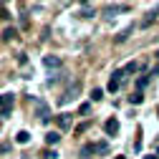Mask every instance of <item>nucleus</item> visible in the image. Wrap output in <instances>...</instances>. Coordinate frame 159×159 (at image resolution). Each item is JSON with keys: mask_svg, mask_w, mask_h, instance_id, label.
Segmentation results:
<instances>
[{"mask_svg": "<svg viewBox=\"0 0 159 159\" xmlns=\"http://www.w3.org/2000/svg\"><path fill=\"white\" fill-rule=\"evenodd\" d=\"M56 121H58V126H61V129H68V126H71V114H58Z\"/></svg>", "mask_w": 159, "mask_h": 159, "instance_id": "5", "label": "nucleus"}, {"mask_svg": "<svg viewBox=\"0 0 159 159\" xmlns=\"http://www.w3.org/2000/svg\"><path fill=\"white\" fill-rule=\"evenodd\" d=\"M38 116H41V121L48 124V119H51V116H48V106H46L43 101H38Z\"/></svg>", "mask_w": 159, "mask_h": 159, "instance_id": "7", "label": "nucleus"}, {"mask_svg": "<svg viewBox=\"0 0 159 159\" xmlns=\"http://www.w3.org/2000/svg\"><path fill=\"white\" fill-rule=\"evenodd\" d=\"M93 152H98V154H106V152H109V144H106V142H98V144H93Z\"/></svg>", "mask_w": 159, "mask_h": 159, "instance_id": "11", "label": "nucleus"}, {"mask_svg": "<svg viewBox=\"0 0 159 159\" xmlns=\"http://www.w3.org/2000/svg\"><path fill=\"white\" fill-rule=\"evenodd\" d=\"M129 33H131V25H129V28H124L121 33H119V35L114 38V41H116V43H124V41H126V38H129Z\"/></svg>", "mask_w": 159, "mask_h": 159, "instance_id": "10", "label": "nucleus"}, {"mask_svg": "<svg viewBox=\"0 0 159 159\" xmlns=\"http://www.w3.org/2000/svg\"><path fill=\"white\" fill-rule=\"evenodd\" d=\"M15 106V96L13 93H0V116H10Z\"/></svg>", "mask_w": 159, "mask_h": 159, "instance_id": "1", "label": "nucleus"}, {"mask_svg": "<svg viewBox=\"0 0 159 159\" xmlns=\"http://www.w3.org/2000/svg\"><path fill=\"white\" fill-rule=\"evenodd\" d=\"M129 101H131V104H142V101H144V96H142V91H136V93H131V96H129Z\"/></svg>", "mask_w": 159, "mask_h": 159, "instance_id": "12", "label": "nucleus"}, {"mask_svg": "<svg viewBox=\"0 0 159 159\" xmlns=\"http://www.w3.org/2000/svg\"><path fill=\"white\" fill-rule=\"evenodd\" d=\"M101 98H104V91L101 89H93L91 91V101H101Z\"/></svg>", "mask_w": 159, "mask_h": 159, "instance_id": "13", "label": "nucleus"}, {"mask_svg": "<svg viewBox=\"0 0 159 159\" xmlns=\"http://www.w3.org/2000/svg\"><path fill=\"white\" fill-rule=\"evenodd\" d=\"M89 109H91L89 104H81V106H78V111H81V114H89Z\"/></svg>", "mask_w": 159, "mask_h": 159, "instance_id": "19", "label": "nucleus"}, {"mask_svg": "<svg viewBox=\"0 0 159 159\" xmlns=\"http://www.w3.org/2000/svg\"><path fill=\"white\" fill-rule=\"evenodd\" d=\"M116 159H124V157H116Z\"/></svg>", "mask_w": 159, "mask_h": 159, "instance_id": "23", "label": "nucleus"}, {"mask_svg": "<svg viewBox=\"0 0 159 159\" xmlns=\"http://www.w3.org/2000/svg\"><path fill=\"white\" fill-rule=\"evenodd\" d=\"M157 15H159V5H157L154 10H149V13H147V18L142 20V28H149V25H152V23L157 20Z\"/></svg>", "mask_w": 159, "mask_h": 159, "instance_id": "3", "label": "nucleus"}, {"mask_svg": "<svg viewBox=\"0 0 159 159\" xmlns=\"http://www.w3.org/2000/svg\"><path fill=\"white\" fill-rule=\"evenodd\" d=\"M78 3H86V0H78Z\"/></svg>", "mask_w": 159, "mask_h": 159, "instance_id": "22", "label": "nucleus"}, {"mask_svg": "<svg viewBox=\"0 0 159 159\" xmlns=\"http://www.w3.org/2000/svg\"><path fill=\"white\" fill-rule=\"evenodd\" d=\"M15 38V28H5V33H3V41H13Z\"/></svg>", "mask_w": 159, "mask_h": 159, "instance_id": "14", "label": "nucleus"}, {"mask_svg": "<svg viewBox=\"0 0 159 159\" xmlns=\"http://www.w3.org/2000/svg\"><path fill=\"white\" fill-rule=\"evenodd\" d=\"M126 73H124V68H119V71H114L111 73V81H109V91L114 93V91H119V86H121V78H124Z\"/></svg>", "mask_w": 159, "mask_h": 159, "instance_id": "2", "label": "nucleus"}, {"mask_svg": "<svg viewBox=\"0 0 159 159\" xmlns=\"http://www.w3.org/2000/svg\"><path fill=\"white\" fill-rule=\"evenodd\" d=\"M149 84V76H142V78H139V89H144Z\"/></svg>", "mask_w": 159, "mask_h": 159, "instance_id": "18", "label": "nucleus"}, {"mask_svg": "<svg viewBox=\"0 0 159 159\" xmlns=\"http://www.w3.org/2000/svg\"><path fill=\"white\" fill-rule=\"evenodd\" d=\"M144 159H157V157H144Z\"/></svg>", "mask_w": 159, "mask_h": 159, "instance_id": "20", "label": "nucleus"}, {"mask_svg": "<svg viewBox=\"0 0 159 159\" xmlns=\"http://www.w3.org/2000/svg\"><path fill=\"white\" fill-rule=\"evenodd\" d=\"M15 142H18V144H28V142H30V134H28V131H18V134H15Z\"/></svg>", "mask_w": 159, "mask_h": 159, "instance_id": "8", "label": "nucleus"}, {"mask_svg": "<svg viewBox=\"0 0 159 159\" xmlns=\"http://www.w3.org/2000/svg\"><path fill=\"white\" fill-rule=\"evenodd\" d=\"M136 68H139V63H134V61H131V63H126V66H124V73H136Z\"/></svg>", "mask_w": 159, "mask_h": 159, "instance_id": "15", "label": "nucleus"}, {"mask_svg": "<svg viewBox=\"0 0 159 159\" xmlns=\"http://www.w3.org/2000/svg\"><path fill=\"white\" fill-rule=\"evenodd\" d=\"M104 129H106V134H109V136H114V134L119 131V121H116V119H109V121L104 124Z\"/></svg>", "mask_w": 159, "mask_h": 159, "instance_id": "6", "label": "nucleus"}, {"mask_svg": "<svg viewBox=\"0 0 159 159\" xmlns=\"http://www.w3.org/2000/svg\"><path fill=\"white\" fill-rule=\"evenodd\" d=\"M56 157H58V154H56V152H51V149H46V152L41 154V159H56Z\"/></svg>", "mask_w": 159, "mask_h": 159, "instance_id": "16", "label": "nucleus"}, {"mask_svg": "<svg viewBox=\"0 0 159 159\" xmlns=\"http://www.w3.org/2000/svg\"><path fill=\"white\" fill-rule=\"evenodd\" d=\"M43 66L46 68H58V66H61V58H58V56H46L43 58Z\"/></svg>", "mask_w": 159, "mask_h": 159, "instance_id": "4", "label": "nucleus"}, {"mask_svg": "<svg viewBox=\"0 0 159 159\" xmlns=\"http://www.w3.org/2000/svg\"><path fill=\"white\" fill-rule=\"evenodd\" d=\"M154 56H157V58H159V51H157V53H154Z\"/></svg>", "mask_w": 159, "mask_h": 159, "instance_id": "21", "label": "nucleus"}, {"mask_svg": "<svg viewBox=\"0 0 159 159\" xmlns=\"http://www.w3.org/2000/svg\"><path fill=\"white\" fill-rule=\"evenodd\" d=\"M86 129H89V121H86V124H78V126H76V134H84Z\"/></svg>", "mask_w": 159, "mask_h": 159, "instance_id": "17", "label": "nucleus"}, {"mask_svg": "<svg viewBox=\"0 0 159 159\" xmlns=\"http://www.w3.org/2000/svg\"><path fill=\"white\" fill-rule=\"evenodd\" d=\"M58 139H61L58 131H48V134H46V144H58Z\"/></svg>", "mask_w": 159, "mask_h": 159, "instance_id": "9", "label": "nucleus"}]
</instances>
